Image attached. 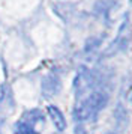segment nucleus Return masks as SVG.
Masks as SVG:
<instances>
[{
  "label": "nucleus",
  "mask_w": 132,
  "mask_h": 134,
  "mask_svg": "<svg viewBox=\"0 0 132 134\" xmlns=\"http://www.w3.org/2000/svg\"><path fill=\"white\" fill-rule=\"evenodd\" d=\"M48 115H50V118L53 119V124L57 127V130H60V131H63L66 128V121H65V116H63V113L60 111L57 107H54V105H50L48 107Z\"/></svg>",
  "instance_id": "nucleus-1"
},
{
  "label": "nucleus",
  "mask_w": 132,
  "mask_h": 134,
  "mask_svg": "<svg viewBox=\"0 0 132 134\" xmlns=\"http://www.w3.org/2000/svg\"><path fill=\"white\" fill-rule=\"evenodd\" d=\"M59 87H60V81L56 75H48L47 79L44 80V87H42L44 89V95L51 97V95H54L59 91Z\"/></svg>",
  "instance_id": "nucleus-2"
},
{
  "label": "nucleus",
  "mask_w": 132,
  "mask_h": 134,
  "mask_svg": "<svg viewBox=\"0 0 132 134\" xmlns=\"http://www.w3.org/2000/svg\"><path fill=\"white\" fill-rule=\"evenodd\" d=\"M77 134H87V133L84 131L83 128H80V127H78V128H77Z\"/></svg>",
  "instance_id": "nucleus-3"
},
{
  "label": "nucleus",
  "mask_w": 132,
  "mask_h": 134,
  "mask_svg": "<svg viewBox=\"0 0 132 134\" xmlns=\"http://www.w3.org/2000/svg\"><path fill=\"white\" fill-rule=\"evenodd\" d=\"M107 134H116V133H107Z\"/></svg>",
  "instance_id": "nucleus-4"
}]
</instances>
